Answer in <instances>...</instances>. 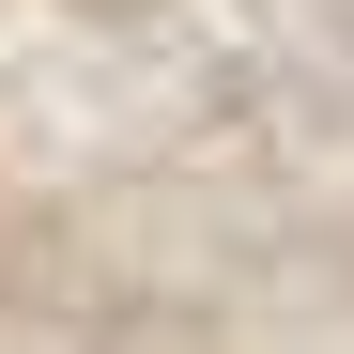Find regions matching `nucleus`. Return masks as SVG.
Instances as JSON below:
<instances>
[]
</instances>
